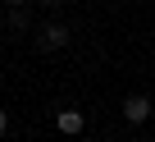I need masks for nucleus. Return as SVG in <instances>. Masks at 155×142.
I'll list each match as a JSON object with an SVG mask.
<instances>
[{
	"mask_svg": "<svg viewBox=\"0 0 155 142\" xmlns=\"http://www.w3.org/2000/svg\"><path fill=\"white\" fill-rule=\"evenodd\" d=\"M55 128H59L64 137H82L87 115H82V110H55Z\"/></svg>",
	"mask_w": 155,
	"mask_h": 142,
	"instance_id": "1",
	"label": "nucleus"
},
{
	"mask_svg": "<svg viewBox=\"0 0 155 142\" xmlns=\"http://www.w3.org/2000/svg\"><path fill=\"white\" fill-rule=\"evenodd\" d=\"M150 110H155L150 96H128V101H123V119H128V124H146Z\"/></svg>",
	"mask_w": 155,
	"mask_h": 142,
	"instance_id": "2",
	"label": "nucleus"
},
{
	"mask_svg": "<svg viewBox=\"0 0 155 142\" xmlns=\"http://www.w3.org/2000/svg\"><path fill=\"white\" fill-rule=\"evenodd\" d=\"M41 46H46V50H59V46H68V28H64V23H50V28H41Z\"/></svg>",
	"mask_w": 155,
	"mask_h": 142,
	"instance_id": "3",
	"label": "nucleus"
},
{
	"mask_svg": "<svg viewBox=\"0 0 155 142\" xmlns=\"http://www.w3.org/2000/svg\"><path fill=\"white\" fill-rule=\"evenodd\" d=\"M9 28H28V9H23V5L9 9Z\"/></svg>",
	"mask_w": 155,
	"mask_h": 142,
	"instance_id": "4",
	"label": "nucleus"
},
{
	"mask_svg": "<svg viewBox=\"0 0 155 142\" xmlns=\"http://www.w3.org/2000/svg\"><path fill=\"white\" fill-rule=\"evenodd\" d=\"M5 133H9V115L0 110V137H5Z\"/></svg>",
	"mask_w": 155,
	"mask_h": 142,
	"instance_id": "5",
	"label": "nucleus"
},
{
	"mask_svg": "<svg viewBox=\"0 0 155 142\" xmlns=\"http://www.w3.org/2000/svg\"><path fill=\"white\" fill-rule=\"evenodd\" d=\"M9 5H28V0H9Z\"/></svg>",
	"mask_w": 155,
	"mask_h": 142,
	"instance_id": "6",
	"label": "nucleus"
},
{
	"mask_svg": "<svg viewBox=\"0 0 155 142\" xmlns=\"http://www.w3.org/2000/svg\"><path fill=\"white\" fill-rule=\"evenodd\" d=\"M78 142H91V137H78Z\"/></svg>",
	"mask_w": 155,
	"mask_h": 142,
	"instance_id": "7",
	"label": "nucleus"
},
{
	"mask_svg": "<svg viewBox=\"0 0 155 142\" xmlns=\"http://www.w3.org/2000/svg\"><path fill=\"white\" fill-rule=\"evenodd\" d=\"M150 101H155V96H150Z\"/></svg>",
	"mask_w": 155,
	"mask_h": 142,
	"instance_id": "8",
	"label": "nucleus"
}]
</instances>
